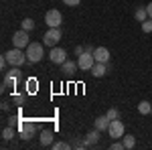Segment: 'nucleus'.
Here are the masks:
<instances>
[{"mask_svg":"<svg viewBox=\"0 0 152 150\" xmlns=\"http://www.w3.org/2000/svg\"><path fill=\"white\" fill-rule=\"evenodd\" d=\"M105 116H107L110 120H118V116H120V112H118V108H110Z\"/></svg>","mask_w":152,"mask_h":150,"instance_id":"nucleus-24","label":"nucleus"},{"mask_svg":"<svg viewBox=\"0 0 152 150\" xmlns=\"http://www.w3.org/2000/svg\"><path fill=\"white\" fill-rule=\"evenodd\" d=\"M69 144H71V148H87V146H85V140H83V142L73 140V142H69Z\"/></svg>","mask_w":152,"mask_h":150,"instance_id":"nucleus-25","label":"nucleus"},{"mask_svg":"<svg viewBox=\"0 0 152 150\" xmlns=\"http://www.w3.org/2000/svg\"><path fill=\"white\" fill-rule=\"evenodd\" d=\"M150 116H152V114H150Z\"/></svg>","mask_w":152,"mask_h":150,"instance_id":"nucleus-33","label":"nucleus"},{"mask_svg":"<svg viewBox=\"0 0 152 150\" xmlns=\"http://www.w3.org/2000/svg\"><path fill=\"white\" fill-rule=\"evenodd\" d=\"M20 24H23V29H24V31H28V33H31V31L35 29V20H33V18H24V20H23Z\"/></svg>","mask_w":152,"mask_h":150,"instance_id":"nucleus-22","label":"nucleus"},{"mask_svg":"<svg viewBox=\"0 0 152 150\" xmlns=\"http://www.w3.org/2000/svg\"><path fill=\"white\" fill-rule=\"evenodd\" d=\"M61 41V29L59 26H49V31L43 37L45 47H57V43Z\"/></svg>","mask_w":152,"mask_h":150,"instance_id":"nucleus-4","label":"nucleus"},{"mask_svg":"<svg viewBox=\"0 0 152 150\" xmlns=\"http://www.w3.org/2000/svg\"><path fill=\"white\" fill-rule=\"evenodd\" d=\"M94 57L97 63H110V51L105 47H97L94 51Z\"/></svg>","mask_w":152,"mask_h":150,"instance_id":"nucleus-11","label":"nucleus"},{"mask_svg":"<svg viewBox=\"0 0 152 150\" xmlns=\"http://www.w3.org/2000/svg\"><path fill=\"white\" fill-rule=\"evenodd\" d=\"M2 110H4V112H8V110H10V105L6 104V102H2Z\"/></svg>","mask_w":152,"mask_h":150,"instance_id":"nucleus-32","label":"nucleus"},{"mask_svg":"<svg viewBox=\"0 0 152 150\" xmlns=\"http://www.w3.org/2000/svg\"><path fill=\"white\" fill-rule=\"evenodd\" d=\"M146 10H148V18H152V2L146 6Z\"/></svg>","mask_w":152,"mask_h":150,"instance_id":"nucleus-31","label":"nucleus"},{"mask_svg":"<svg viewBox=\"0 0 152 150\" xmlns=\"http://www.w3.org/2000/svg\"><path fill=\"white\" fill-rule=\"evenodd\" d=\"M61 67H63V73H65V75H73L75 71L79 69V65H77V61H69V59H67V61H65V63H63Z\"/></svg>","mask_w":152,"mask_h":150,"instance_id":"nucleus-14","label":"nucleus"},{"mask_svg":"<svg viewBox=\"0 0 152 150\" xmlns=\"http://www.w3.org/2000/svg\"><path fill=\"white\" fill-rule=\"evenodd\" d=\"M81 53H85V47L77 45V47H75V55H77V57H79V55H81Z\"/></svg>","mask_w":152,"mask_h":150,"instance_id":"nucleus-30","label":"nucleus"},{"mask_svg":"<svg viewBox=\"0 0 152 150\" xmlns=\"http://www.w3.org/2000/svg\"><path fill=\"white\" fill-rule=\"evenodd\" d=\"M110 122H112V120H110L107 116H97V118L94 120V126H95V130L104 132V130H107V128H110Z\"/></svg>","mask_w":152,"mask_h":150,"instance_id":"nucleus-12","label":"nucleus"},{"mask_svg":"<svg viewBox=\"0 0 152 150\" xmlns=\"http://www.w3.org/2000/svg\"><path fill=\"white\" fill-rule=\"evenodd\" d=\"M4 57H6V61H8L10 67H20L23 63H26V53H24L23 49H18V47H14V49H10V51H6Z\"/></svg>","mask_w":152,"mask_h":150,"instance_id":"nucleus-1","label":"nucleus"},{"mask_svg":"<svg viewBox=\"0 0 152 150\" xmlns=\"http://www.w3.org/2000/svg\"><path fill=\"white\" fill-rule=\"evenodd\" d=\"M140 24H142V33H146V35L152 33V18H146V20L140 23Z\"/></svg>","mask_w":152,"mask_h":150,"instance_id":"nucleus-23","label":"nucleus"},{"mask_svg":"<svg viewBox=\"0 0 152 150\" xmlns=\"http://www.w3.org/2000/svg\"><path fill=\"white\" fill-rule=\"evenodd\" d=\"M18 128H20V138H23V140H31V138H33V134L37 132L35 122H26V120H20Z\"/></svg>","mask_w":152,"mask_h":150,"instance_id":"nucleus-9","label":"nucleus"},{"mask_svg":"<svg viewBox=\"0 0 152 150\" xmlns=\"http://www.w3.org/2000/svg\"><path fill=\"white\" fill-rule=\"evenodd\" d=\"M112 150H126L124 148V142H114L112 144Z\"/></svg>","mask_w":152,"mask_h":150,"instance_id":"nucleus-29","label":"nucleus"},{"mask_svg":"<svg viewBox=\"0 0 152 150\" xmlns=\"http://www.w3.org/2000/svg\"><path fill=\"white\" fill-rule=\"evenodd\" d=\"M138 112H140L142 116L152 114V104H148V102H140V104H138Z\"/></svg>","mask_w":152,"mask_h":150,"instance_id":"nucleus-18","label":"nucleus"},{"mask_svg":"<svg viewBox=\"0 0 152 150\" xmlns=\"http://www.w3.org/2000/svg\"><path fill=\"white\" fill-rule=\"evenodd\" d=\"M12 100H14V102H16L18 105H23V104H24V95H23V93H16V95H12Z\"/></svg>","mask_w":152,"mask_h":150,"instance_id":"nucleus-26","label":"nucleus"},{"mask_svg":"<svg viewBox=\"0 0 152 150\" xmlns=\"http://www.w3.org/2000/svg\"><path fill=\"white\" fill-rule=\"evenodd\" d=\"M12 45L18 47V49H26V47L31 45V43H28V31H24V29L16 31V33L12 35Z\"/></svg>","mask_w":152,"mask_h":150,"instance_id":"nucleus-8","label":"nucleus"},{"mask_svg":"<svg viewBox=\"0 0 152 150\" xmlns=\"http://www.w3.org/2000/svg\"><path fill=\"white\" fill-rule=\"evenodd\" d=\"M134 16H136V20H138V23H144V20L148 18V10L140 6V8H136V12H134Z\"/></svg>","mask_w":152,"mask_h":150,"instance_id":"nucleus-19","label":"nucleus"},{"mask_svg":"<svg viewBox=\"0 0 152 150\" xmlns=\"http://www.w3.org/2000/svg\"><path fill=\"white\" fill-rule=\"evenodd\" d=\"M63 4H67V6H79V2L81 0H61Z\"/></svg>","mask_w":152,"mask_h":150,"instance_id":"nucleus-28","label":"nucleus"},{"mask_svg":"<svg viewBox=\"0 0 152 150\" xmlns=\"http://www.w3.org/2000/svg\"><path fill=\"white\" fill-rule=\"evenodd\" d=\"M122 142H124V148L126 150H132L134 146H136V138L130 136V134H124V140H122Z\"/></svg>","mask_w":152,"mask_h":150,"instance_id":"nucleus-17","label":"nucleus"},{"mask_svg":"<svg viewBox=\"0 0 152 150\" xmlns=\"http://www.w3.org/2000/svg\"><path fill=\"white\" fill-rule=\"evenodd\" d=\"M77 65H79V69L81 71H91V67L95 65V57L94 53H81L79 57H77Z\"/></svg>","mask_w":152,"mask_h":150,"instance_id":"nucleus-7","label":"nucleus"},{"mask_svg":"<svg viewBox=\"0 0 152 150\" xmlns=\"http://www.w3.org/2000/svg\"><path fill=\"white\" fill-rule=\"evenodd\" d=\"M91 73H94V77H104L107 73V63H97L95 61V65L91 67Z\"/></svg>","mask_w":152,"mask_h":150,"instance_id":"nucleus-13","label":"nucleus"},{"mask_svg":"<svg viewBox=\"0 0 152 150\" xmlns=\"http://www.w3.org/2000/svg\"><path fill=\"white\" fill-rule=\"evenodd\" d=\"M41 144L43 146H51L53 144V132L51 130H43L41 132Z\"/></svg>","mask_w":152,"mask_h":150,"instance_id":"nucleus-16","label":"nucleus"},{"mask_svg":"<svg viewBox=\"0 0 152 150\" xmlns=\"http://www.w3.org/2000/svg\"><path fill=\"white\" fill-rule=\"evenodd\" d=\"M51 148H55V150H69L71 144H69V142H53Z\"/></svg>","mask_w":152,"mask_h":150,"instance_id":"nucleus-21","label":"nucleus"},{"mask_svg":"<svg viewBox=\"0 0 152 150\" xmlns=\"http://www.w3.org/2000/svg\"><path fill=\"white\" fill-rule=\"evenodd\" d=\"M20 75H23V71L18 69V67H12V69L4 75V81H2V91H6L8 87H14V85H16V81L20 79Z\"/></svg>","mask_w":152,"mask_h":150,"instance_id":"nucleus-3","label":"nucleus"},{"mask_svg":"<svg viewBox=\"0 0 152 150\" xmlns=\"http://www.w3.org/2000/svg\"><path fill=\"white\" fill-rule=\"evenodd\" d=\"M49 59H51V63H55V65H63V63L67 61V51H65L63 47H51Z\"/></svg>","mask_w":152,"mask_h":150,"instance_id":"nucleus-6","label":"nucleus"},{"mask_svg":"<svg viewBox=\"0 0 152 150\" xmlns=\"http://www.w3.org/2000/svg\"><path fill=\"white\" fill-rule=\"evenodd\" d=\"M97 140H99V130H91V132L85 136V146H87V148H89V146H95Z\"/></svg>","mask_w":152,"mask_h":150,"instance_id":"nucleus-15","label":"nucleus"},{"mask_svg":"<svg viewBox=\"0 0 152 150\" xmlns=\"http://www.w3.org/2000/svg\"><path fill=\"white\" fill-rule=\"evenodd\" d=\"M107 132H110V138H124V134H126V128H124V122L122 120H112L110 122V128H107Z\"/></svg>","mask_w":152,"mask_h":150,"instance_id":"nucleus-5","label":"nucleus"},{"mask_svg":"<svg viewBox=\"0 0 152 150\" xmlns=\"http://www.w3.org/2000/svg\"><path fill=\"white\" fill-rule=\"evenodd\" d=\"M28 89H31V91H35V89H37V81L35 79L26 81V91H28Z\"/></svg>","mask_w":152,"mask_h":150,"instance_id":"nucleus-27","label":"nucleus"},{"mask_svg":"<svg viewBox=\"0 0 152 150\" xmlns=\"http://www.w3.org/2000/svg\"><path fill=\"white\" fill-rule=\"evenodd\" d=\"M26 61L28 63H39L43 55H45V49H43V43H31V45L26 47Z\"/></svg>","mask_w":152,"mask_h":150,"instance_id":"nucleus-2","label":"nucleus"},{"mask_svg":"<svg viewBox=\"0 0 152 150\" xmlns=\"http://www.w3.org/2000/svg\"><path fill=\"white\" fill-rule=\"evenodd\" d=\"M2 138L6 140V142L14 138V126H6L4 128V130H2Z\"/></svg>","mask_w":152,"mask_h":150,"instance_id":"nucleus-20","label":"nucleus"},{"mask_svg":"<svg viewBox=\"0 0 152 150\" xmlns=\"http://www.w3.org/2000/svg\"><path fill=\"white\" fill-rule=\"evenodd\" d=\"M45 23H47L49 26H61V23H63V14H61V10H57V8L47 10V14H45Z\"/></svg>","mask_w":152,"mask_h":150,"instance_id":"nucleus-10","label":"nucleus"}]
</instances>
